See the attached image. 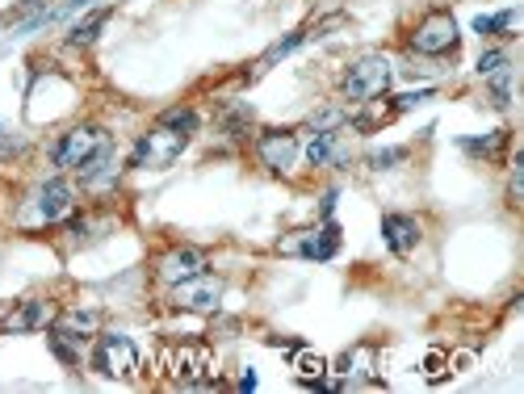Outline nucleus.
Masks as SVG:
<instances>
[{
    "mask_svg": "<svg viewBox=\"0 0 524 394\" xmlns=\"http://www.w3.org/2000/svg\"><path fill=\"white\" fill-rule=\"evenodd\" d=\"M294 369H298V382H302V386L319 390V386H323V378H328V357H319V352H311V348H298V357H294Z\"/></svg>",
    "mask_w": 524,
    "mask_h": 394,
    "instance_id": "17",
    "label": "nucleus"
},
{
    "mask_svg": "<svg viewBox=\"0 0 524 394\" xmlns=\"http://www.w3.org/2000/svg\"><path fill=\"white\" fill-rule=\"evenodd\" d=\"M306 38H311V30H294V34H286L281 42H273V47L265 50V55H260V64H256V72H252V76H265V72H269V67L277 64V59H286L289 50H294V47H302Z\"/></svg>",
    "mask_w": 524,
    "mask_h": 394,
    "instance_id": "19",
    "label": "nucleus"
},
{
    "mask_svg": "<svg viewBox=\"0 0 524 394\" xmlns=\"http://www.w3.org/2000/svg\"><path fill=\"white\" fill-rule=\"evenodd\" d=\"M197 273H206V252L189 248V243H181V248H173V252H164L156 260V277L164 285H176L185 277H197Z\"/></svg>",
    "mask_w": 524,
    "mask_h": 394,
    "instance_id": "11",
    "label": "nucleus"
},
{
    "mask_svg": "<svg viewBox=\"0 0 524 394\" xmlns=\"http://www.w3.org/2000/svg\"><path fill=\"white\" fill-rule=\"evenodd\" d=\"M185 143H189V135L156 122L147 135H139L135 151H130V168H168V164L185 151Z\"/></svg>",
    "mask_w": 524,
    "mask_h": 394,
    "instance_id": "4",
    "label": "nucleus"
},
{
    "mask_svg": "<svg viewBox=\"0 0 524 394\" xmlns=\"http://www.w3.org/2000/svg\"><path fill=\"white\" fill-rule=\"evenodd\" d=\"M105 21H110V9H96V13H89L84 21H76V26H72L67 42H72V47H93L96 34H101V26H105Z\"/></svg>",
    "mask_w": 524,
    "mask_h": 394,
    "instance_id": "20",
    "label": "nucleus"
},
{
    "mask_svg": "<svg viewBox=\"0 0 524 394\" xmlns=\"http://www.w3.org/2000/svg\"><path fill=\"white\" fill-rule=\"evenodd\" d=\"M508 205L512 210H520L524 205V156L516 151V159H512V181H508Z\"/></svg>",
    "mask_w": 524,
    "mask_h": 394,
    "instance_id": "24",
    "label": "nucleus"
},
{
    "mask_svg": "<svg viewBox=\"0 0 524 394\" xmlns=\"http://www.w3.org/2000/svg\"><path fill=\"white\" fill-rule=\"evenodd\" d=\"M499 67H508V55H504V50H487V55L478 59V76H491Z\"/></svg>",
    "mask_w": 524,
    "mask_h": 394,
    "instance_id": "28",
    "label": "nucleus"
},
{
    "mask_svg": "<svg viewBox=\"0 0 524 394\" xmlns=\"http://www.w3.org/2000/svg\"><path fill=\"white\" fill-rule=\"evenodd\" d=\"M101 328V311H64V315H55L50 331L55 336H67V340H76V344H89Z\"/></svg>",
    "mask_w": 524,
    "mask_h": 394,
    "instance_id": "16",
    "label": "nucleus"
},
{
    "mask_svg": "<svg viewBox=\"0 0 524 394\" xmlns=\"http://www.w3.org/2000/svg\"><path fill=\"white\" fill-rule=\"evenodd\" d=\"M239 390H256V374H243V378H239Z\"/></svg>",
    "mask_w": 524,
    "mask_h": 394,
    "instance_id": "31",
    "label": "nucleus"
},
{
    "mask_svg": "<svg viewBox=\"0 0 524 394\" xmlns=\"http://www.w3.org/2000/svg\"><path fill=\"white\" fill-rule=\"evenodd\" d=\"M159 122H164V127H173V130H181V135H193V130H197V113H193L189 105H181V110H164V113H159Z\"/></svg>",
    "mask_w": 524,
    "mask_h": 394,
    "instance_id": "23",
    "label": "nucleus"
},
{
    "mask_svg": "<svg viewBox=\"0 0 524 394\" xmlns=\"http://www.w3.org/2000/svg\"><path fill=\"white\" fill-rule=\"evenodd\" d=\"M508 143H512L508 130H491L487 139H461V151H466V156H482V159H499Z\"/></svg>",
    "mask_w": 524,
    "mask_h": 394,
    "instance_id": "18",
    "label": "nucleus"
},
{
    "mask_svg": "<svg viewBox=\"0 0 524 394\" xmlns=\"http://www.w3.org/2000/svg\"><path fill=\"white\" fill-rule=\"evenodd\" d=\"M72 210H76V193H72L67 181L55 176V181H47L38 189V214H42V222H64Z\"/></svg>",
    "mask_w": 524,
    "mask_h": 394,
    "instance_id": "14",
    "label": "nucleus"
},
{
    "mask_svg": "<svg viewBox=\"0 0 524 394\" xmlns=\"http://www.w3.org/2000/svg\"><path fill=\"white\" fill-rule=\"evenodd\" d=\"M403 159H407V151H403V147H390V151H374V156H369V168H390V164H403Z\"/></svg>",
    "mask_w": 524,
    "mask_h": 394,
    "instance_id": "27",
    "label": "nucleus"
},
{
    "mask_svg": "<svg viewBox=\"0 0 524 394\" xmlns=\"http://www.w3.org/2000/svg\"><path fill=\"white\" fill-rule=\"evenodd\" d=\"M110 135L101 127H72L67 135H59V143L50 147V159H55V168H84L89 159L101 151V147H110Z\"/></svg>",
    "mask_w": 524,
    "mask_h": 394,
    "instance_id": "6",
    "label": "nucleus"
},
{
    "mask_svg": "<svg viewBox=\"0 0 524 394\" xmlns=\"http://www.w3.org/2000/svg\"><path fill=\"white\" fill-rule=\"evenodd\" d=\"M445 365H449V357L441 352V348H432L428 361H424V369H428V382H445V374H449Z\"/></svg>",
    "mask_w": 524,
    "mask_h": 394,
    "instance_id": "26",
    "label": "nucleus"
},
{
    "mask_svg": "<svg viewBox=\"0 0 524 394\" xmlns=\"http://www.w3.org/2000/svg\"><path fill=\"white\" fill-rule=\"evenodd\" d=\"M93 369L101 378H118V382H130L139 374V348L130 336H118V331H105L96 336V348H93Z\"/></svg>",
    "mask_w": 524,
    "mask_h": 394,
    "instance_id": "3",
    "label": "nucleus"
},
{
    "mask_svg": "<svg viewBox=\"0 0 524 394\" xmlns=\"http://www.w3.org/2000/svg\"><path fill=\"white\" fill-rule=\"evenodd\" d=\"M335 390H349V386H366V382H378L374 378V344H357L349 348L340 361H335Z\"/></svg>",
    "mask_w": 524,
    "mask_h": 394,
    "instance_id": "13",
    "label": "nucleus"
},
{
    "mask_svg": "<svg viewBox=\"0 0 524 394\" xmlns=\"http://www.w3.org/2000/svg\"><path fill=\"white\" fill-rule=\"evenodd\" d=\"M219 302H223V277H214V273H197V277H185V282L173 285L176 311L210 315V311H219Z\"/></svg>",
    "mask_w": 524,
    "mask_h": 394,
    "instance_id": "7",
    "label": "nucleus"
},
{
    "mask_svg": "<svg viewBox=\"0 0 524 394\" xmlns=\"http://www.w3.org/2000/svg\"><path fill=\"white\" fill-rule=\"evenodd\" d=\"M256 159L269 168L273 176H289L298 164V135L294 130H265L256 139Z\"/></svg>",
    "mask_w": 524,
    "mask_h": 394,
    "instance_id": "8",
    "label": "nucleus"
},
{
    "mask_svg": "<svg viewBox=\"0 0 524 394\" xmlns=\"http://www.w3.org/2000/svg\"><path fill=\"white\" fill-rule=\"evenodd\" d=\"M173 382L176 386H206L210 374V348L206 344H181L173 352Z\"/></svg>",
    "mask_w": 524,
    "mask_h": 394,
    "instance_id": "10",
    "label": "nucleus"
},
{
    "mask_svg": "<svg viewBox=\"0 0 524 394\" xmlns=\"http://www.w3.org/2000/svg\"><path fill=\"white\" fill-rule=\"evenodd\" d=\"M306 159L315 168H349L352 164V147H349V130H315L311 143H306Z\"/></svg>",
    "mask_w": 524,
    "mask_h": 394,
    "instance_id": "9",
    "label": "nucleus"
},
{
    "mask_svg": "<svg viewBox=\"0 0 524 394\" xmlns=\"http://www.w3.org/2000/svg\"><path fill=\"white\" fill-rule=\"evenodd\" d=\"M110 164H113V143H110V147H101V151H96V156L89 159L84 168H76V173H80V181H84V185H96L101 176L110 173Z\"/></svg>",
    "mask_w": 524,
    "mask_h": 394,
    "instance_id": "21",
    "label": "nucleus"
},
{
    "mask_svg": "<svg viewBox=\"0 0 524 394\" xmlns=\"http://www.w3.org/2000/svg\"><path fill=\"white\" fill-rule=\"evenodd\" d=\"M50 323H55V306L47 298H26L0 319V331L13 336V331H38V328H50Z\"/></svg>",
    "mask_w": 524,
    "mask_h": 394,
    "instance_id": "12",
    "label": "nucleus"
},
{
    "mask_svg": "<svg viewBox=\"0 0 524 394\" xmlns=\"http://www.w3.org/2000/svg\"><path fill=\"white\" fill-rule=\"evenodd\" d=\"M381 239H386V248L395 256H412L415 243H420V222L407 219V214H386L381 219Z\"/></svg>",
    "mask_w": 524,
    "mask_h": 394,
    "instance_id": "15",
    "label": "nucleus"
},
{
    "mask_svg": "<svg viewBox=\"0 0 524 394\" xmlns=\"http://www.w3.org/2000/svg\"><path fill=\"white\" fill-rule=\"evenodd\" d=\"M432 89H424V93H403V97H390V105H395V113H407L412 105H420V101H428Z\"/></svg>",
    "mask_w": 524,
    "mask_h": 394,
    "instance_id": "29",
    "label": "nucleus"
},
{
    "mask_svg": "<svg viewBox=\"0 0 524 394\" xmlns=\"http://www.w3.org/2000/svg\"><path fill=\"white\" fill-rule=\"evenodd\" d=\"M491 101L499 105V110H508L512 105V67H499V72H491Z\"/></svg>",
    "mask_w": 524,
    "mask_h": 394,
    "instance_id": "22",
    "label": "nucleus"
},
{
    "mask_svg": "<svg viewBox=\"0 0 524 394\" xmlns=\"http://www.w3.org/2000/svg\"><path fill=\"white\" fill-rule=\"evenodd\" d=\"M512 21H516V13L504 9V13H495V17H474V30L478 34H499V30H508Z\"/></svg>",
    "mask_w": 524,
    "mask_h": 394,
    "instance_id": "25",
    "label": "nucleus"
},
{
    "mask_svg": "<svg viewBox=\"0 0 524 394\" xmlns=\"http://www.w3.org/2000/svg\"><path fill=\"white\" fill-rule=\"evenodd\" d=\"M332 210H335V189L328 193V197H323V202H319V214H323V219H332Z\"/></svg>",
    "mask_w": 524,
    "mask_h": 394,
    "instance_id": "30",
    "label": "nucleus"
},
{
    "mask_svg": "<svg viewBox=\"0 0 524 394\" xmlns=\"http://www.w3.org/2000/svg\"><path fill=\"white\" fill-rule=\"evenodd\" d=\"M277 252L281 256H302V260H332L340 252V227L332 219L323 227H306V231H289L277 239Z\"/></svg>",
    "mask_w": 524,
    "mask_h": 394,
    "instance_id": "5",
    "label": "nucleus"
},
{
    "mask_svg": "<svg viewBox=\"0 0 524 394\" xmlns=\"http://www.w3.org/2000/svg\"><path fill=\"white\" fill-rule=\"evenodd\" d=\"M407 47L415 55H449L458 50V17L449 9H432L415 21V30L407 34Z\"/></svg>",
    "mask_w": 524,
    "mask_h": 394,
    "instance_id": "2",
    "label": "nucleus"
},
{
    "mask_svg": "<svg viewBox=\"0 0 524 394\" xmlns=\"http://www.w3.org/2000/svg\"><path fill=\"white\" fill-rule=\"evenodd\" d=\"M390 76H395V67H390L386 55H361L357 64H349V72L340 80V93L349 97V101H357V105H366V101L386 97Z\"/></svg>",
    "mask_w": 524,
    "mask_h": 394,
    "instance_id": "1",
    "label": "nucleus"
}]
</instances>
